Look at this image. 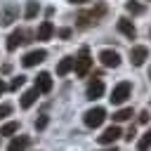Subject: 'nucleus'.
Masks as SVG:
<instances>
[{
  "mask_svg": "<svg viewBox=\"0 0 151 151\" xmlns=\"http://www.w3.org/2000/svg\"><path fill=\"white\" fill-rule=\"evenodd\" d=\"M104 12H106V7H104V5H97L94 9L80 12V14H78V26H80V28H90V26H94V24L104 17Z\"/></svg>",
  "mask_w": 151,
  "mask_h": 151,
  "instance_id": "1",
  "label": "nucleus"
},
{
  "mask_svg": "<svg viewBox=\"0 0 151 151\" xmlns=\"http://www.w3.org/2000/svg\"><path fill=\"white\" fill-rule=\"evenodd\" d=\"M104 120H106V109H101V106H94V109L83 113V123L87 127H99Z\"/></svg>",
  "mask_w": 151,
  "mask_h": 151,
  "instance_id": "2",
  "label": "nucleus"
},
{
  "mask_svg": "<svg viewBox=\"0 0 151 151\" xmlns=\"http://www.w3.org/2000/svg\"><path fill=\"white\" fill-rule=\"evenodd\" d=\"M73 68H76V76H80V78L90 73V68H92V57H90V50H87V47L80 50V54H78Z\"/></svg>",
  "mask_w": 151,
  "mask_h": 151,
  "instance_id": "3",
  "label": "nucleus"
},
{
  "mask_svg": "<svg viewBox=\"0 0 151 151\" xmlns=\"http://www.w3.org/2000/svg\"><path fill=\"white\" fill-rule=\"evenodd\" d=\"M130 92H132V85L127 83V80H123V83H118L113 90H111V104H123L127 97H130Z\"/></svg>",
  "mask_w": 151,
  "mask_h": 151,
  "instance_id": "4",
  "label": "nucleus"
},
{
  "mask_svg": "<svg viewBox=\"0 0 151 151\" xmlns=\"http://www.w3.org/2000/svg\"><path fill=\"white\" fill-rule=\"evenodd\" d=\"M99 61L106 66V68H118L120 66V54L116 50H101L99 52Z\"/></svg>",
  "mask_w": 151,
  "mask_h": 151,
  "instance_id": "5",
  "label": "nucleus"
},
{
  "mask_svg": "<svg viewBox=\"0 0 151 151\" xmlns=\"http://www.w3.org/2000/svg\"><path fill=\"white\" fill-rule=\"evenodd\" d=\"M47 59V52L45 50H33V52H28L24 59H21V64L26 66V68H31V66H38L40 61H45Z\"/></svg>",
  "mask_w": 151,
  "mask_h": 151,
  "instance_id": "6",
  "label": "nucleus"
},
{
  "mask_svg": "<svg viewBox=\"0 0 151 151\" xmlns=\"http://www.w3.org/2000/svg\"><path fill=\"white\" fill-rule=\"evenodd\" d=\"M146 59H149V50H146L144 45H137V47L130 50V61H132V66H142Z\"/></svg>",
  "mask_w": 151,
  "mask_h": 151,
  "instance_id": "7",
  "label": "nucleus"
},
{
  "mask_svg": "<svg viewBox=\"0 0 151 151\" xmlns=\"http://www.w3.org/2000/svg\"><path fill=\"white\" fill-rule=\"evenodd\" d=\"M26 38H28V33H26V31H21V28H19V31H14V33H12L9 38H7V50H9V52H14V50H17L19 45L28 42Z\"/></svg>",
  "mask_w": 151,
  "mask_h": 151,
  "instance_id": "8",
  "label": "nucleus"
},
{
  "mask_svg": "<svg viewBox=\"0 0 151 151\" xmlns=\"http://www.w3.org/2000/svg\"><path fill=\"white\" fill-rule=\"evenodd\" d=\"M101 94H104V83H101L99 78H92V80L87 83V99L94 101V99H99Z\"/></svg>",
  "mask_w": 151,
  "mask_h": 151,
  "instance_id": "9",
  "label": "nucleus"
},
{
  "mask_svg": "<svg viewBox=\"0 0 151 151\" xmlns=\"http://www.w3.org/2000/svg\"><path fill=\"white\" fill-rule=\"evenodd\" d=\"M120 134H123V132H120V127H118V125L113 123L111 127H106V130H104V132L99 134V144H113V142H116V139H118Z\"/></svg>",
  "mask_w": 151,
  "mask_h": 151,
  "instance_id": "10",
  "label": "nucleus"
},
{
  "mask_svg": "<svg viewBox=\"0 0 151 151\" xmlns=\"http://www.w3.org/2000/svg\"><path fill=\"white\" fill-rule=\"evenodd\" d=\"M118 31H120L125 38H130V40H134V35H137V28L132 26V21H130L127 17H120V19H118Z\"/></svg>",
  "mask_w": 151,
  "mask_h": 151,
  "instance_id": "11",
  "label": "nucleus"
},
{
  "mask_svg": "<svg viewBox=\"0 0 151 151\" xmlns=\"http://www.w3.org/2000/svg\"><path fill=\"white\" fill-rule=\"evenodd\" d=\"M28 146H31V137H28V134H19V137H14V139L9 142L7 151H26Z\"/></svg>",
  "mask_w": 151,
  "mask_h": 151,
  "instance_id": "12",
  "label": "nucleus"
},
{
  "mask_svg": "<svg viewBox=\"0 0 151 151\" xmlns=\"http://www.w3.org/2000/svg\"><path fill=\"white\" fill-rule=\"evenodd\" d=\"M35 87H38L42 94H47V92L52 90V76H50V73H45V71H42V73H38V78H35Z\"/></svg>",
  "mask_w": 151,
  "mask_h": 151,
  "instance_id": "13",
  "label": "nucleus"
},
{
  "mask_svg": "<svg viewBox=\"0 0 151 151\" xmlns=\"http://www.w3.org/2000/svg\"><path fill=\"white\" fill-rule=\"evenodd\" d=\"M38 94H40V90H38V87H31V90H26V92L21 94V109H31V106L35 104Z\"/></svg>",
  "mask_w": 151,
  "mask_h": 151,
  "instance_id": "14",
  "label": "nucleus"
},
{
  "mask_svg": "<svg viewBox=\"0 0 151 151\" xmlns=\"http://www.w3.org/2000/svg\"><path fill=\"white\" fill-rule=\"evenodd\" d=\"M17 14H19V9L14 7V5H7L5 9H2V17H0V24L2 26H9L14 19H17Z\"/></svg>",
  "mask_w": 151,
  "mask_h": 151,
  "instance_id": "15",
  "label": "nucleus"
},
{
  "mask_svg": "<svg viewBox=\"0 0 151 151\" xmlns=\"http://www.w3.org/2000/svg\"><path fill=\"white\" fill-rule=\"evenodd\" d=\"M54 35V26H52V21H42L40 26H38V40H50Z\"/></svg>",
  "mask_w": 151,
  "mask_h": 151,
  "instance_id": "16",
  "label": "nucleus"
},
{
  "mask_svg": "<svg viewBox=\"0 0 151 151\" xmlns=\"http://www.w3.org/2000/svg\"><path fill=\"white\" fill-rule=\"evenodd\" d=\"M73 66H76V59H73V57H64V59L57 64V76H66Z\"/></svg>",
  "mask_w": 151,
  "mask_h": 151,
  "instance_id": "17",
  "label": "nucleus"
},
{
  "mask_svg": "<svg viewBox=\"0 0 151 151\" xmlns=\"http://www.w3.org/2000/svg\"><path fill=\"white\" fill-rule=\"evenodd\" d=\"M38 12H40V5H38L35 0H28V2H26V9H24V17H26V19H33Z\"/></svg>",
  "mask_w": 151,
  "mask_h": 151,
  "instance_id": "18",
  "label": "nucleus"
},
{
  "mask_svg": "<svg viewBox=\"0 0 151 151\" xmlns=\"http://www.w3.org/2000/svg\"><path fill=\"white\" fill-rule=\"evenodd\" d=\"M149 149H151V130H146L142 139L137 142V151H149Z\"/></svg>",
  "mask_w": 151,
  "mask_h": 151,
  "instance_id": "19",
  "label": "nucleus"
},
{
  "mask_svg": "<svg viewBox=\"0 0 151 151\" xmlns=\"http://www.w3.org/2000/svg\"><path fill=\"white\" fill-rule=\"evenodd\" d=\"M132 118V109H118L113 113V123H123V120H130Z\"/></svg>",
  "mask_w": 151,
  "mask_h": 151,
  "instance_id": "20",
  "label": "nucleus"
},
{
  "mask_svg": "<svg viewBox=\"0 0 151 151\" xmlns=\"http://www.w3.org/2000/svg\"><path fill=\"white\" fill-rule=\"evenodd\" d=\"M14 132H19V123H17V120H9V123H5V125L0 127V134H5V137L14 134Z\"/></svg>",
  "mask_w": 151,
  "mask_h": 151,
  "instance_id": "21",
  "label": "nucleus"
},
{
  "mask_svg": "<svg viewBox=\"0 0 151 151\" xmlns=\"http://www.w3.org/2000/svg\"><path fill=\"white\" fill-rule=\"evenodd\" d=\"M125 9H127L130 14H144V5H139V2H134V0L125 2Z\"/></svg>",
  "mask_w": 151,
  "mask_h": 151,
  "instance_id": "22",
  "label": "nucleus"
},
{
  "mask_svg": "<svg viewBox=\"0 0 151 151\" xmlns=\"http://www.w3.org/2000/svg\"><path fill=\"white\" fill-rule=\"evenodd\" d=\"M24 80H26L24 76H17V78H12V83H9V90H19V87L24 85Z\"/></svg>",
  "mask_w": 151,
  "mask_h": 151,
  "instance_id": "23",
  "label": "nucleus"
},
{
  "mask_svg": "<svg viewBox=\"0 0 151 151\" xmlns=\"http://www.w3.org/2000/svg\"><path fill=\"white\" fill-rule=\"evenodd\" d=\"M47 123H50V120H47V116H40V118L35 120V127H38V130H45V127H47Z\"/></svg>",
  "mask_w": 151,
  "mask_h": 151,
  "instance_id": "24",
  "label": "nucleus"
},
{
  "mask_svg": "<svg viewBox=\"0 0 151 151\" xmlns=\"http://www.w3.org/2000/svg\"><path fill=\"white\" fill-rule=\"evenodd\" d=\"M9 113H12V106H9V104H0V120H2L5 116H9Z\"/></svg>",
  "mask_w": 151,
  "mask_h": 151,
  "instance_id": "25",
  "label": "nucleus"
},
{
  "mask_svg": "<svg viewBox=\"0 0 151 151\" xmlns=\"http://www.w3.org/2000/svg\"><path fill=\"white\" fill-rule=\"evenodd\" d=\"M149 118H151L149 111H142V113H139V123H149Z\"/></svg>",
  "mask_w": 151,
  "mask_h": 151,
  "instance_id": "26",
  "label": "nucleus"
},
{
  "mask_svg": "<svg viewBox=\"0 0 151 151\" xmlns=\"http://www.w3.org/2000/svg\"><path fill=\"white\" fill-rule=\"evenodd\" d=\"M132 137H134V127H130V130L125 132V142H132Z\"/></svg>",
  "mask_w": 151,
  "mask_h": 151,
  "instance_id": "27",
  "label": "nucleus"
},
{
  "mask_svg": "<svg viewBox=\"0 0 151 151\" xmlns=\"http://www.w3.org/2000/svg\"><path fill=\"white\" fill-rule=\"evenodd\" d=\"M68 35H71L68 28H59V38H68Z\"/></svg>",
  "mask_w": 151,
  "mask_h": 151,
  "instance_id": "28",
  "label": "nucleus"
},
{
  "mask_svg": "<svg viewBox=\"0 0 151 151\" xmlns=\"http://www.w3.org/2000/svg\"><path fill=\"white\" fill-rule=\"evenodd\" d=\"M73 5H85V2H90V0H71Z\"/></svg>",
  "mask_w": 151,
  "mask_h": 151,
  "instance_id": "29",
  "label": "nucleus"
},
{
  "mask_svg": "<svg viewBox=\"0 0 151 151\" xmlns=\"http://www.w3.org/2000/svg\"><path fill=\"white\" fill-rule=\"evenodd\" d=\"M5 90H7V85H5V83H2V80H0V94H2V92H5Z\"/></svg>",
  "mask_w": 151,
  "mask_h": 151,
  "instance_id": "30",
  "label": "nucleus"
},
{
  "mask_svg": "<svg viewBox=\"0 0 151 151\" xmlns=\"http://www.w3.org/2000/svg\"><path fill=\"white\" fill-rule=\"evenodd\" d=\"M104 151H116V149H104Z\"/></svg>",
  "mask_w": 151,
  "mask_h": 151,
  "instance_id": "31",
  "label": "nucleus"
},
{
  "mask_svg": "<svg viewBox=\"0 0 151 151\" xmlns=\"http://www.w3.org/2000/svg\"><path fill=\"white\" fill-rule=\"evenodd\" d=\"M149 78H151V71H149Z\"/></svg>",
  "mask_w": 151,
  "mask_h": 151,
  "instance_id": "32",
  "label": "nucleus"
}]
</instances>
